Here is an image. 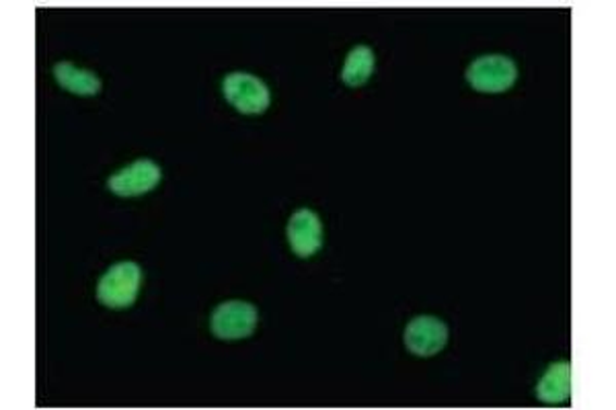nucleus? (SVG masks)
<instances>
[{"label":"nucleus","instance_id":"5","mask_svg":"<svg viewBox=\"0 0 616 410\" xmlns=\"http://www.w3.org/2000/svg\"><path fill=\"white\" fill-rule=\"evenodd\" d=\"M163 178L161 166L150 159L132 162L126 169L108 178V189L120 197L145 196L152 191Z\"/></svg>","mask_w":616,"mask_h":410},{"label":"nucleus","instance_id":"1","mask_svg":"<svg viewBox=\"0 0 616 410\" xmlns=\"http://www.w3.org/2000/svg\"><path fill=\"white\" fill-rule=\"evenodd\" d=\"M143 282V269L134 261H122L109 268L97 284L99 302L113 310H124L136 302Z\"/></svg>","mask_w":616,"mask_h":410},{"label":"nucleus","instance_id":"10","mask_svg":"<svg viewBox=\"0 0 616 410\" xmlns=\"http://www.w3.org/2000/svg\"><path fill=\"white\" fill-rule=\"evenodd\" d=\"M377 58L370 46H356L347 58H345L344 69H342V80L347 87H362L368 83V78L374 72Z\"/></svg>","mask_w":616,"mask_h":410},{"label":"nucleus","instance_id":"6","mask_svg":"<svg viewBox=\"0 0 616 410\" xmlns=\"http://www.w3.org/2000/svg\"><path fill=\"white\" fill-rule=\"evenodd\" d=\"M448 343L446 322L435 316H417L405 328V347L417 357L440 353Z\"/></svg>","mask_w":616,"mask_h":410},{"label":"nucleus","instance_id":"9","mask_svg":"<svg viewBox=\"0 0 616 410\" xmlns=\"http://www.w3.org/2000/svg\"><path fill=\"white\" fill-rule=\"evenodd\" d=\"M54 78L62 89L81 97H93L101 90V78L95 72L81 71L71 62H58L54 66Z\"/></svg>","mask_w":616,"mask_h":410},{"label":"nucleus","instance_id":"4","mask_svg":"<svg viewBox=\"0 0 616 410\" xmlns=\"http://www.w3.org/2000/svg\"><path fill=\"white\" fill-rule=\"evenodd\" d=\"M259 314L254 303L243 300L218 303L210 319V328L220 340H241L251 337L257 328Z\"/></svg>","mask_w":616,"mask_h":410},{"label":"nucleus","instance_id":"8","mask_svg":"<svg viewBox=\"0 0 616 410\" xmlns=\"http://www.w3.org/2000/svg\"><path fill=\"white\" fill-rule=\"evenodd\" d=\"M537 396L546 405H562L571 396V363L557 361L549 365L537 384Z\"/></svg>","mask_w":616,"mask_h":410},{"label":"nucleus","instance_id":"7","mask_svg":"<svg viewBox=\"0 0 616 410\" xmlns=\"http://www.w3.org/2000/svg\"><path fill=\"white\" fill-rule=\"evenodd\" d=\"M286 233H288L291 249L303 259L312 257L317 250L323 247L321 220L308 208H303V210L292 214Z\"/></svg>","mask_w":616,"mask_h":410},{"label":"nucleus","instance_id":"2","mask_svg":"<svg viewBox=\"0 0 616 410\" xmlns=\"http://www.w3.org/2000/svg\"><path fill=\"white\" fill-rule=\"evenodd\" d=\"M224 99L245 115H259L268 111L272 97L268 85L249 72H233L222 80Z\"/></svg>","mask_w":616,"mask_h":410},{"label":"nucleus","instance_id":"3","mask_svg":"<svg viewBox=\"0 0 616 410\" xmlns=\"http://www.w3.org/2000/svg\"><path fill=\"white\" fill-rule=\"evenodd\" d=\"M518 78V66L508 55H481L467 69V83L479 92H504Z\"/></svg>","mask_w":616,"mask_h":410}]
</instances>
